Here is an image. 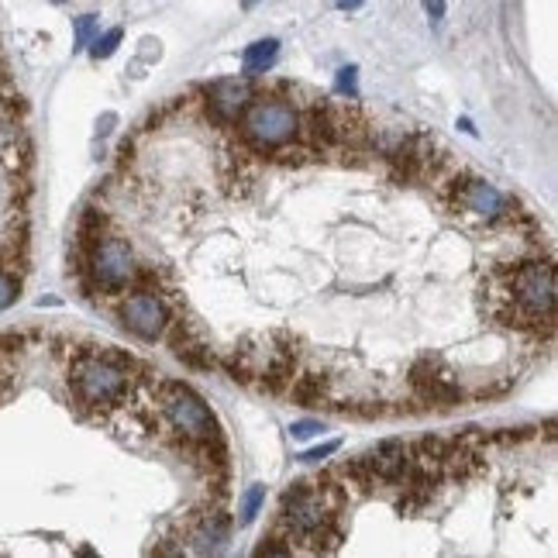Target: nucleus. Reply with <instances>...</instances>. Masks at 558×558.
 Instances as JSON below:
<instances>
[{
    "label": "nucleus",
    "instance_id": "1",
    "mask_svg": "<svg viewBox=\"0 0 558 558\" xmlns=\"http://www.w3.org/2000/svg\"><path fill=\"white\" fill-rule=\"evenodd\" d=\"M507 304L510 317L524 324L552 321L555 314V269L548 262H531L517 269L507 283Z\"/></svg>",
    "mask_w": 558,
    "mask_h": 558
},
{
    "label": "nucleus",
    "instance_id": "2",
    "mask_svg": "<svg viewBox=\"0 0 558 558\" xmlns=\"http://www.w3.org/2000/svg\"><path fill=\"white\" fill-rule=\"evenodd\" d=\"M279 524L290 531V538L314 541V548H321L331 524L324 493L314 490V483H293V490H286L283 503H279Z\"/></svg>",
    "mask_w": 558,
    "mask_h": 558
},
{
    "label": "nucleus",
    "instance_id": "3",
    "mask_svg": "<svg viewBox=\"0 0 558 558\" xmlns=\"http://www.w3.org/2000/svg\"><path fill=\"white\" fill-rule=\"evenodd\" d=\"M242 131L248 142L259 145V149H283V145L300 131V114H297V107L279 97L248 100Z\"/></svg>",
    "mask_w": 558,
    "mask_h": 558
},
{
    "label": "nucleus",
    "instance_id": "4",
    "mask_svg": "<svg viewBox=\"0 0 558 558\" xmlns=\"http://www.w3.org/2000/svg\"><path fill=\"white\" fill-rule=\"evenodd\" d=\"M76 400L87 407H111L128 393V372L114 359H100V355H87L73 366L69 376Z\"/></svg>",
    "mask_w": 558,
    "mask_h": 558
},
{
    "label": "nucleus",
    "instance_id": "5",
    "mask_svg": "<svg viewBox=\"0 0 558 558\" xmlns=\"http://www.w3.org/2000/svg\"><path fill=\"white\" fill-rule=\"evenodd\" d=\"M162 410H166L169 424H173L176 431H183L186 438H197V441L214 438L217 421H214L211 407H207L190 386L169 383L166 393H162Z\"/></svg>",
    "mask_w": 558,
    "mask_h": 558
},
{
    "label": "nucleus",
    "instance_id": "6",
    "mask_svg": "<svg viewBox=\"0 0 558 558\" xmlns=\"http://www.w3.org/2000/svg\"><path fill=\"white\" fill-rule=\"evenodd\" d=\"M90 273L104 290H121L135 276V252L121 238H104L90 255Z\"/></svg>",
    "mask_w": 558,
    "mask_h": 558
},
{
    "label": "nucleus",
    "instance_id": "7",
    "mask_svg": "<svg viewBox=\"0 0 558 558\" xmlns=\"http://www.w3.org/2000/svg\"><path fill=\"white\" fill-rule=\"evenodd\" d=\"M121 321H124V328L135 331L138 338L155 341V338H162V331H166L169 314L159 297H152V293H138V297H131L128 304L121 307Z\"/></svg>",
    "mask_w": 558,
    "mask_h": 558
},
{
    "label": "nucleus",
    "instance_id": "8",
    "mask_svg": "<svg viewBox=\"0 0 558 558\" xmlns=\"http://www.w3.org/2000/svg\"><path fill=\"white\" fill-rule=\"evenodd\" d=\"M459 204L465 207L469 214L476 217H486V221H493V217H500L507 211V200H503V193L496 190L493 183L486 180H469L459 186Z\"/></svg>",
    "mask_w": 558,
    "mask_h": 558
},
{
    "label": "nucleus",
    "instance_id": "9",
    "mask_svg": "<svg viewBox=\"0 0 558 558\" xmlns=\"http://www.w3.org/2000/svg\"><path fill=\"white\" fill-rule=\"evenodd\" d=\"M248 100H252V90H248L245 80H217L211 87V107L217 118H238L248 107Z\"/></svg>",
    "mask_w": 558,
    "mask_h": 558
},
{
    "label": "nucleus",
    "instance_id": "10",
    "mask_svg": "<svg viewBox=\"0 0 558 558\" xmlns=\"http://www.w3.org/2000/svg\"><path fill=\"white\" fill-rule=\"evenodd\" d=\"M224 541H228V521H224L221 514H211L204 524L197 527V531L190 534V548L197 555H214L224 548Z\"/></svg>",
    "mask_w": 558,
    "mask_h": 558
},
{
    "label": "nucleus",
    "instance_id": "11",
    "mask_svg": "<svg viewBox=\"0 0 558 558\" xmlns=\"http://www.w3.org/2000/svg\"><path fill=\"white\" fill-rule=\"evenodd\" d=\"M276 56H279V42H276V38H259V42H252L242 52V69H245L248 76H259V73H266V69L273 66Z\"/></svg>",
    "mask_w": 558,
    "mask_h": 558
},
{
    "label": "nucleus",
    "instance_id": "12",
    "mask_svg": "<svg viewBox=\"0 0 558 558\" xmlns=\"http://www.w3.org/2000/svg\"><path fill=\"white\" fill-rule=\"evenodd\" d=\"M262 507H266V486H259V483L248 486L245 496H242V510H238V514H242V517H238V527L252 524L255 517L262 514Z\"/></svg>",
    "mask_w": 558,
    "mask_h": 558
},
{
    "label": "nucleus",
    "instance_id": "13",
    "mask_svg": "<svg viewBox=\"0 0 558 558\" xmlns=\"http://www.w3.org/2000/svg\"><path fill=\"white\" fill-rule=\"evenodd\" d=\"M121 38H124V28H111V31H104V35H93L90 38V59H111L114 52H118V45H121Z\"/></svg>",
    "mask_w": 558,
    "mask_h": 558
},
{
    "label": "nucleus",
    "instance_id": "14",
    "mask_svg": "<svg viewBox=\"0 0 558 558\" xmlns=\"http://www.w3.org/2000/svg\"><path fill=\"white\" fill-rule=\"evenodd\" d=\"M335 93L338 97H359V66H341L335 76Z\"/></svg>",
    "mask_w": 558,
    "mask_h": 558
},
{
    "label": "nucleus",
    "instance_id": "15",
    "mask_svg": "<svg viewBox=\"0 0 558 558\" xmlns=\"http://www.w3.org/2000/svg\"><path fill=\"white\" fill-rule=\"evenodd\" d=\"M93 31H97V14H83V18H76V45H73L76 52L87 49Z\"/></svg>",
    "mask_w": 558,
    "mask_h": 558
},
{
    "label": "nucleus",
    "instance_id": "16",
    "mask_svg": "<svg viewBox=\"0 0 558 558\" xmlns=\"http://www.w3.org/2000/svg\"><path fill=\"white\" fill-rule=\"evenodd\" d=\"M18 290H21V283L14 276H7V273H0V310H7L18 300Z\"/></svg>",
    "mask_w": 558,
    "mask_h": 558
},
{
    "label": "nucleus",
    "instance_id": "17",
    "mask_svg": "<svg viewBox=\"0 0 558 558\" xmlns=\"http://www.w3.org/2000/svg\"><path fill=\"white\" fill-rule=\"evenodd\" d=\"M341 448V441H324V445H317V448H307L304 455H300V462H324L328 455H335Z\"/></svg>",
    "mask_w": 558,
    "mask_h": 558
},
{
    "label": "nucleus",
    "instance_id": "18",
    "mask_svg": "<svg viewBox=\"0 0 558 558\" xmlns=\"http://www.w3.org/2000/svg\"><path fill=\"white\" fill-rule=\"evenodd\" d=\"M14 142H18V128H14L11 121H0V159H4V155H11Z\"/></svg>",
    "mask_w": 558,
    "mask_h": 558
},
{
    "label": "nucleus",
    "instance_id": "19",
    "mask_svg": "<svg viewBox=\"0 0 558 558\" xmlns=\"http://www.w3.org/2000/svg\"><path fill=\"white\" fill-rule=\"evenodd\" d=\"M324 424L321 421H293L290 424V434L293 438H314V434H321Z\"/></svg>",
    "mask_w": 558,
    "mask_h": 558
},
{
    "label": "nucleus",
    "instance_id": "20",
    "mask_svg": "<svg viewBox=\"0 0 558 558\" xmlns=\"http://www.w3.org/2000/svg\"><path fill=\"white\" fill-rule=\"evenodd\" d=\"M421 4H424V14H428L434 25H438V21L445 18V7H448L445 0H421Z\"/></svg>",
    "mask_w": 558,
    "mask_h": 558
},
{
    "label": "nucleus",
    "instance_id": "21",
    "mask_svg": "<svg viewBox=\"0 0 558 558\" xmlns=\"http://www.w3.org/2000/svg\"><path fill=\"white\" fill-rule=\"evenodd\" d=\"M255 555H290V548L286 545H259L255 548Z\"/></svg>",
    "mask_w": 558,
    "mask_h": 558
},
{
    "label": "nucleus",
    "instance_id": "22",
    "mask_svg": "<svg viewBox=\"0 0 558 558\" xmlns=\"http://www.w3.org/2000/svg\"><path fill=\"white\" fill-rule=\"evenodd\" d=\"M335 4L341 7V11H359V7H362V0H335Z\"/></svg>",
    "mask_w": 558,
    "mask_h": 558
},
{
    "label": "nucleus",
    "instance_id": "23",
    "mask_svg": "<svg viewBox=\"0 0 558 558\" xmlns=\"http://www.w3.org/2000/svg\"><path fill=\"white\" fill-rule=\"evenodd\" d=\"M459 128L465 131V135H476V128H472V121H469V118H462V121H459Z\"/></svg>",
    "mask_w": 558,
    "mask_h": 558
},
{
    "label": "nucleus",
    "instance_id": "24",
    "mask_svg": "<svg viewBox=\"0 0 558 558\" xmlns=\"http://www.w3.org/2000/svg\"><path fill=\"white\" fill-rule=\"evenodd\" d=\"M52 4H66V0H52Z\"/></svg>",
    "mask_w": 558,
    "mask_h": 558
}]
</instances>
